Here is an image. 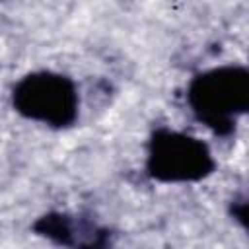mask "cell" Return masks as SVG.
Instances as JSON below:
<instances>
[{"instance_id":"6da1fadb","label":"cell","mask_w":249,"mask_h":249,"mask_svg":"<svg viewBox=\"0 0 249 249\" xmlns=\"http://www.w3.org/2000/svg\"><path fill=\"white\" fill-rule=\"evenodd\" d=\"M18 109L49 124H66L76 113V93L66 78L37 74L25 78L14 95Z\"/></svg>"},{"instance_id":"7a4b0ae2","label":"cell","mask_w":249,"mask_h":249,"mask_svg":"<svg viewBox=\"0 0 249 249\" xmlns=\"http://www.w3.org/2000/svg\"><path fill=\"white\" fill-rule=\"evenodd\" d=\"M200 117L220 126L235 113L249 111V74L241 70H220L200 78L191 91Z\"/></svg>"},{"instance_id":"3957f363","label":"cell","mask_w":249,"mask_h":249,"mask_svg":"<svg viewBox=\"0 0 249 249\" xmlns=\"http://www.w3.org/2000/svg\"><path fill=\"white\" fill-rule=\"evenodd\" d=\"M210 158L195 138L181 134L158 136L150 156V169L161 179H195L206 173Z\"/></svg>"},{"instance_id":"277c9868","label":"cell","mask_w":249,"mask_h":249,"mask_svg":"<svg viewBox=\"0 0 249 249\" xmlns=\"http://www.w3.org/2000/svg\"><path fill=\"white\" fill-rule=\"evenodd\" d=\"M241 220H245V224H247V226H249V204H247V206H245V212H243V214H241Z\"/></svg>"}]
</instances>
